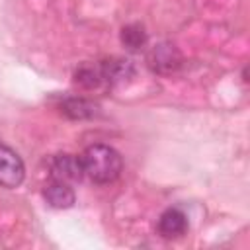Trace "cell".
<instances>
[{"label": "cell", "instance_id": "obj_1", "mask_svg": "<svg viewBox=\"0 0 250 250\" xmlns=\"http://www.w3.org/2000/svg\"><path fill=\"white\" fill-rule=\"evenodd\" d=\"M84 174L96 184H109L121 172V156L107 145H92L80 156Z\"/></svg>", "mask_w": 250, "mask_h": 250}, {"label": "cell", "instance_id": "obj_2", "mask_svg": "<svg viewBox=\"0 0 250 250\" xmlns=\"http://www.w3.org/2000/svg\"><path fill=\"white\" fill-rule=\"evenodd\" d=\"M25 168L21 158L16 150L0 143V186L4 188H18L23 182Z\"/></svg>", "mask_w": 250, "mask_h": 250}, {"label": "cell", "instance_id": "obj_3", "mask_svg": "<svg viewBox=\"0 0 250 250\" xmlns=\"http://www.w3.org/2000/svg\"><path fill=\"white\" fill-rule=\"evenodd\" d=\"M49 172H51L53 180L64 182V184L78 182L84 176L82 160L74 154H57V156H53L51 162H49Z\"/></svg>", "mask_w": 250, "mask_h": 250}, {"label": "cell", "instance_id": "obj_4", "mask_svg": "<svg viewBox=\"0 0 250 250\" xmlns=\"http://www.w3.org/2000/svg\"><path fill=\"white\" fill-rule=\"evenodd\" d=\"M188 230V217L180 209H166L158 219V232L164 238H178Z\"/></svg>", "mask_w": 250, "mask_h": 250}, {"label": "cell", "instance_id": "obj_5", "mask_svg": "<svg viewBox=\"0 0 250 250\" xmlns=\"http://www.w3.org/2000/svg\"><path fill=\"white\" fill-rule=\"evenodd\" d=\"M43 197H45V201H47L51 207H55V209H68V207H72V203H74V191H72L70 184L57 182V180H53V182L45 188Z\"/></svg>", "mask_w": 250, "mask_h": 250}, {"label": "cell", "instance_id": "obj_6", "mask_svg": "<svg viewBox=\"0 0 250 250\" xmlns=\"http://www.w3.org/2000/svg\"><path fill=\"white\" fill-rule=\"evenodd\" d=\"M100 72L105 84H119L133 76V64L123 59H109L100 64Z\"/></svg>", "mask_w": 250, "mask_h": 250}, {"label": "cell", "instance_id": "obj_7", "mask_svg": "<svg viewBox=\"0 0 250 250\" xmlns=\"http://www.w3.org/2000/svg\"><path fill=\"white\" fill-rule=\"evenodd\" d=\"M148 62H150V66H152L154 70L166 72V70H172V68L178 66L180 55H178V51H176L172 45L162 43V45H158V47H154V49L150 51Z\"/></svg>", "mask_w": 250, "mask_h": 250}, {"label": "cell", "instance_id": "obj_8", "mask_svg": "<svg viewBox=\"0 0 250 250\" xmlns=\"http://www.w3.org/2000/svg\"><path fill=\"white\" fill-rule=\"evenodd\" d=\"M61 111L72 119H84L96 113V105L84 98H68L61 104Z\"/></svg>", "mask_w": 250, "mask_h": 250}, {"label": "cell", "instance_id": "obj_9", "mask_svg": "<svg viewBox=\"0 0 250 250\" xmlns=\"http://www.w3.org/2000/svg\"><path fill=\"white\" fill-rule=\"evenodd\" d=\"M121 41L123 45L129 49V51H139L145 43H146V31L143 25L139 23H131V25H125L121 29Z\"/></svg>", "mask_w": 250, "mask_h": 250}, {"label": "cell", "instance_id": "obj_10", "mask_svg": "<svg viewBox=\"0 0 250 250\" xmlns=\"http://www.w3.org/2000/svg\"><path fill=\"white\" fill-rule=\"evenodd\" d=\"M76 82L84 88H96L100 84H104L102 72H100V64H84L76 70Z\"/></svg>", "mask_w": 250, "mask_h": 250}]
</instances>
